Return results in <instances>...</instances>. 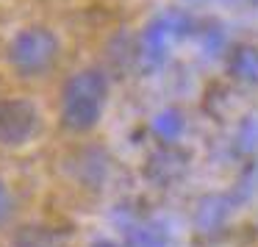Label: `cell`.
I'll return each mask as SVG.
<instances>
[{"mask_svg":"<svg viewBox=\"0 0 258 247\" xmlns=\"http://www.w3.org/2000/svg\"><path fill=\"white\" fill-rule=\"evenodd\" d=\"M183 128H186V119H183V114H180L178 108H164L161 114L153 117V134H156L161 142L180 139Z\"/></svg>","mask_w":258,"mask_h":247,"instance_id":"52a82bcc","label":"cell"},{"mask_svg":"<svg viewBox=\"0 0 258 247\" xmlns=\"http://www.w3.org/2000/svg\"><path fill=\"white\" fill-rule=\"evenodd\" d=\"M125 239L131 247H167L169 230L156 219H128L125 222Z\"/></svg>","mask_w":258,"mask_h":247,"instance_id":"5b68a950","label":"cell"},{"mask_svg":"<svg viewBox=\"0 0 258 247\" xmlns=\"http://www.w3.org/2000/svg\"><path fill=\"white\" fill-rule=\"evenodd\" d=\"M92 247H117V244H111V241H97V244H92Z\"/></svg>","mask_w":258,"mask_h":247,"instance_id":"8fae6325","label":"cell"},{"mask_svg":"<svg viewBox=\"0 0 258 247\" xmlns=\"http://www.w3.org/2000/svg\"><path fill=\"white\" fill-rule=\"evenodd\" d=\"M106 92H108V84L103 78V73H97V70L78 73L75 78H70L64 97H61L64 125L73 131H89L100 119Z\"/></svg>","mask_w":258,"mask_h":247,"instance_id":"6da1fadb","label":"cell"},{"mask_svg":"<svg viewBox=\"0 0 258 247\" xmlns=\"http://www.w3.org/2000/svg\"><path fill=\"white\" fill-rule=\"evenodd\" d=\"M250 3H258V0H250Z\"/></svg>","mask_w":258,"mask_h":247,"instance_id":"4fadbf2b","label":"cell"},{"mask_svg":"<svg viewBox=\"0 0 258 247\" xmlns=\"http://www.w3.org/2000/svg\"><path fill=\"white\" fill-rule=\"evenodd\" d=\"M230 73L241 81H258V50L255 47H239V50L230 56Z\"/></svg>","mask_w":258,"mask_h":247,"instance_id":"ba28073f","label":"cell"},{"mask_svg":"<svg viewBox=\"0 0 258 247\" xmlns=\"http://www.w3.org/2000/svg\"><path fill=\"white\" fill-rule=\"evenodd\" d=\"M228 214H230V200L228 197L211 195V197H206V200H200L197 214H195V222H197V228H200L203 233H214V230H219L225 225Z\"/></svg>","mask_w":258,"mask_h":247,"instance_id":"8992f818","label":"cell"},{"mask_svg":"<svg viewBox=\"0 0 258 247\" xmlns=\"http://www.w3.org/2000/svg\"><path fill=\"white\" fill-rule=\"evenodd\" d=\"M39 128L36 108L25 100H0V145H23Z\"/></svg>","mask_w":258,"mask_h":247,"instance_id":"277c9868","label":"cell"},{"mask_svg":"<svg viewBox=\"0 0 258 247\" xmlns=\"http://www.w3.org/2000/svg\"><path fill=\"white\" fill-rule=\"evenodd\" d=\"M58 39L47 28H25L9 45V61L20 75H39L56 61Z\"/></svg>","mask_w":258,"mask_h":247,"instance_id":"7a4b0ae2","label":"cell"},{"mask_svg":"<svg viewBox=\"0 0 258 247\" xmlns=\"http://www.w3.org/2000/svg\"><path fill=\"white\" fill-rule=\"evenodd\" d=\"M189 31H191V20L183 12L161 14L145 31V36H142V58H145V64H150V67L164 64V58L169 53V45L175 39H180V36H186Z\"/></svg>","mask_w":258,"mask_h":247,"instance_id":"3957f363","label":"cell"},{"mask_svg":"<svg viewBox=\"0 0 258 247\" xmlns=\"http://www.w3.org/2000/svg\"><path fill=\"white\" fill-rule=\"evenodd\" d=\"M23 247H42V244H23Z\"/></svg>","mask_w":258,"mask_h":247,"instance_id":"7c38bea8","label":"cell"},{"mask_svg":"<svg viewBox=\"0 0 258 247\" xmlns=\"http://www.w3.org/2000/svg\"><path fill=\"white\" fill-rule=\"evenodd\" d=\"M9 217H12V195H9L6 183L0 180V225L6 222Z\"/></svg>","mask_w":258,"mask_h":247,"instance_id":"30bf717a","label":"cell"},{"mask_svg":"<svg viewBox=\"0 0 258 247\" xmlns=\"http://www.w3.org/2000/svg\"><path fill=\"white\" fill-rule=\"evenodd\" d=\"M203 45H206L208 53H217L225 45V34L219 31V25H211V28L203 31Z\"/></svg>","mask_w":258,"mask_h":247,"instance_id":"9c48e42d","label":"cell"}]
</instances>
